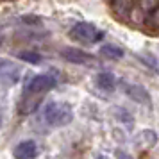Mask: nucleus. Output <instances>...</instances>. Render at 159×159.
<instances>
[{
  "label": "nucleus",
  "mask_w": 159,
  "mask_h": 159,
  "mask_svg": "<svg viewBox=\"0 0 159 159\" xmlns=\"http://www.w3.org/2000/svg\"><path fill=\"white\" fill-rule=\"evenodd\" d=\"M72 109L66 104H57V102H48L43 107V120L52 127H63L72 122Z\"/></svg>",
  "instance_id": "1"
},
{
  "label": "nucleus",
  "mask_w": 159,
  "mask_h": 159,
  "mask_svg": "<svg viewBox=\"0 0 159 159\" xmlns=\"http://www.w3.org/2000/svg\"><path fill=\"white\" fill-rule=\"evenodd\" d=\"M70 38L82 41V43H98L100 39H104V32L98 30L93 23H86V22H79L75 23L70 30Z\"/></svg>",
  "instance_id": "2"
},
{
  "label": "nucleus",
  "mask_w": 159,
  "mask_h": 159,
  "mask_svg": "<svg viewBox=\"0 0 159 159\" xmlns=\"http://www.w3.org/2000/svg\"><path fill=\"white\" fill-rule=\"evenodd\" d=\"M54 86H56V79L52 75H36L30 79L27 91L29 93H45V91H50Z\"/></svg>",
  "instance_id": "3"
},
{
  "label": "nucleus",
  "mask_w": 159,
  "mask_h": 159,
  "mask_svg": "<svg viewBox=\"0 0 159 159\" xmlns=\"http://www.w3.org/2000/svg\"><path fill=\"white\" fill-rule=\"evenodd\" d=\"M0 80L6 84H16L20 80V68L13 61H0Z\"/></svg>",
  "instance_id": "4"
},
{
  "label": "nucleus",
  "mask_w": 159,
  "mask_h": 159,
  "mask_svg": "<svg viewBox=\"0 0 159 159\" xmlns=\"http://www.w3.org/2000/svg\"><path fill=\"white\" fill-rule=\"evenodd\" d=\"M16 159H34L38 156V145L34 141H22L15 147L13 150Z\"/></svg>",
  "instance_id": "5"
},
{
  "label": "nucleus",
  "mask_w": 159,
  "mask_h": 159,
  "mask_svg": "<svg viewBox=\"0 0 159 159\" xmlns=\"http://www.w3.org/2000/svg\"><path fill=\"white\" fill-rule=\"evenodd\" d=\"M61 56H63L66 61L77 63V65H88V63H91V56H89V54L79 50V48H72V47L63 48V50H61Z\"/></svg>",
  "instance_id": "6"
},
{
  "label": "nucleus",
  "mask_w": 159,
  "mask_h": 159,
  "mask_svg": "<svg viewBox=\"0 0 159 159\" xmlns=\"http://www.w3.org/2000/svg\"><path fill=\"white\" fill-rule=\"evenodd\" d=\"M125 91H127L129 97H132V100H138V102H141V104L148 102V98H150L148 93L141 86H138V84H127L125 86Z\"/></svg>",
  "instance_id": "7"
},
{
  "label": "nucleus",
  "mask_w": 159,
  "mask_h": 159,
  "mask_svg": "<svg viewBox=\"0 0 159 159\" xmlns=\"http://www.w3.org/2000/svg\"><path fill=\"white\" fill-rule=\"evenodd\" d=\"M97 84L106 91H113L115 89V77L107 72H102L97 75Z\"/></svg>",
  "instance_id": "8"
},
{
  "label": "nucleus",
  "mask_w": 159,
  "mask_h": 159,
  "mask_svg": "<svg viewBox=\"0 0 159 159\" xmlns=\"http://www.w3.org/2000/svg\"><path fill=\"white\" fill-rule=\"evenodd\" d=\"M100 54L104 56V57H109V59H120L123 57V50L120 48V47H116V45H102L100 48Z\"/></svg>",
  "instance_id": "9"
},
{
  "label": "nucleus",
  "mask_w": 159,
  "mask_h": 159,
  "mask_svg": "<svg viewBox=\"0 0 159 159\" xmlns=\"http://www.w3.org/2000/svg\"><path fill=\"white\" fill-rule=\"evenodd\" d=\"M20 59L27 61V63H32V65H39L41 63V56L36 54V52H20Z\"/></svg>",
  "instance_id": "10"
},
{
  "label": "nucleus",
  "mask_w": 159,
  "mask_h": 159,
  "mask_svg": "<svg viewBox=\"0 0 159 159\" xmlns=\"http://www.w3.org/2000/svg\"><path fill=\"white\" fill-rule=\"evenodd\" d=\"M98 159H104V157H98Z\"/></svg>",
  "instance_id": "11"
}]
</instances>
